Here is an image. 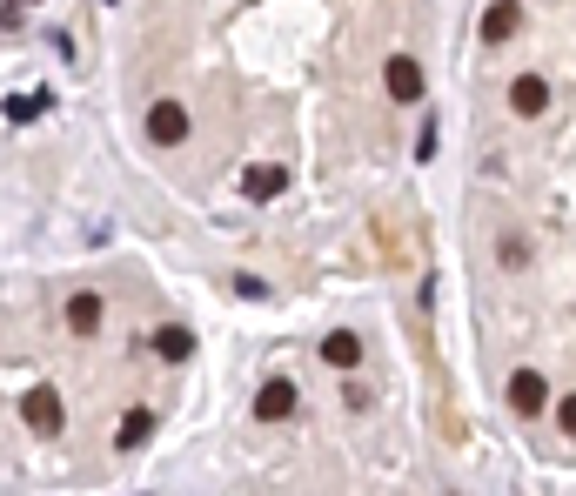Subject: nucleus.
<instances>
[{"label":"nucleus","instance_id":"f257e3e1","mask_svg":"<svg viewBox=\"0 0 576 496\" xmlns=\"http://www.w3.org/2000/svg\"><path fill=\"white\" fill-rule=\"evenodd\" d=\"M21 416H27V429H41V436H54V429H61V389L34 383V389L21 396Z\"/></svg>","mask_w":576,"mask_h":496},{"label":"nucleus","instance_id":"f03ea898","mask_svg":"<svg viewBox=\"0 0 576 496\" xmlns=\"http://www.w3.org/2000/svg\"><path fill=\"white\" fill-rule=\"evenodd\" d=\"M181 135H188V108H181V101H155V108H148V141L175 148Z\"/></svg>","mask_w":576,"mask_h":496},{"label":"nucleus","instance_id":"7ed1b4c3","mask_svg":"<svg viewBox=\"0 0 576 496\" xmlns=\"http://www.w3.org/2000/svg\"><path fill=\"white\" fill-rule=\"evenodd\" d=\"M295 396H302V389L288 383V376H275V383H262V396H255V416H262V423H282V416H295Z\"/></svg>","mask_w":576,"mask_h":496},{"label":"nucleus","instance_id":"20e7f679","mask_svg":"<svg viewBox=\"0 0 576 496\" xmlns=\"http://www.w3.org/2000/svg\"><path fill=\"white\" fill-rule=\"evenodd\" d=\"M510 403L523 409V416H536V409L550 403V383H543L536 369H516V376H510Z\"/></svg>","mask_w":576,"mask_h":496},{"label":"nucleus","instance_id":"39448f33","mask_svg":"<svg viewBox=\"0 0 576 496\" xmlns=\"http://www.w3.org/2000/svg\"><path fill=\"white\" fill-rule=\"evenodd\" d=\"M510 108H516V114H543V108H550V81H543V74H516Z\"/></svg>","mask_w":576,"mask_h":496},{"label":"nucleus","instance_id":"423d86ee","mask_svg":"<svg viewBox=\"0 0 576 496\" xmlns=\"http://www.w3.org/2000/svg\"><path fill=\"white\" fill-rule=\"evenodd\" d=\"M282 188H288V168H268V161L242 175V195H248V202H275Z\"/></svg>","mask_w":576,"mask_h":496},{"label":"nucleus","instance_id":"0eeeda50","mask_svg":"<svg viewBox=\"0 0 576 496\" xmlns=\"http://www.w3.org/2000/svg\"><path fill=\"white\" fill-rule=\"evenodd\" d=\"M148 436H155V416H148V409H128L121 429H114V450H141Z\"/></svg>","mask_w":576,"mask_h":496},{"label":"nucleus","instance_id":"6e6552de","mask_svg":"<svg viewBox=\"0 0 576 496\" xmlns=\"http://www.w3.org/2000/svg\"><path fill=\"white\" fill-rule=\"evenodd\" d=\"M389 94H396V101H416V94H422V68L409 61V54L389 61Z\"/></svg>","mask_w":576,"mask_h":496},{"label":"nucleus","instance_id":"1a4fd4ad","mask_svg":"<svg viewBox=\"0 0 576 496\" xmlns=\"http://www.w3.org/2000/svg\"><path fill=\"white\" fill-rule=\"evenodd\" d=\"M322 362H329V369H355V362H362V342H355L349 329H335V336H322Z\"/></svg>","mask_w":576,"mask_h":496},{"label":"nucleus","instance_id":"9d476101","mask_svg":"<svg viewBox=\"0 0 576 496\" xmlns=\"http://www.w3.org/2000/svg\"><path fill=\"white\" fill-rule=\"evenodd\" d=\"M516 21H523V7H516V0H496V7L483 14V41H510Z\"/></svg>","mask_w":576,"mask_h":496},{"label":"nucleus","instance_id":"9b49d317","mask_svg":"<svg viewBox=\"0 0 576 496\" xmlns=\"http://www.w3.org/2000/svg\"><path fill=\"white\" fill-rule=\"evenodd\" d=\"M155 356H161V362H188V356H195V336H188V329H161V336H155Z\"/></svg>","mask_w":576,"mask_h":496},{"label":"nucleus","instance_id":"f8f14e48","mask_svg":"<svg viewBox=\"0 0 576 496\" xmlns=\"http://www.w3.org/2000/svg\"><path fill=\"white\" fill-rule=\"evenodd\" d=\"M47 108H54L47 94H7V121H41Z\"/></svg>","mask_w":576,"mask_h":496},{"label":"nucleus","instance_id":"ddd939ff","mask_svg":"<svg viewBox=\"0 0 576 496\" xmlns=\"http://www.w3.org/2000/svg\"><path fill=\"white\" fill-rule=\"evenodd\" d=\"M67 322H74V329L88 336L94 322H101V295H74V302H67Z\"/></svg>","mask_w":576,"mask_h":496},{"label":"nucleus","instance_id":"4468645a","mask_svg":"<svg viewBox=\"0 0 576 496\" xmlns=\"http://www.w3.org/2000/svg\"><path fill=\"white\" fill-rule=\"evenodd\" d=\"M235 295H248V302H262V295H268V282H262V275H235Z\"/></svg>","mask_w":576,"mask_h":496},{"label":"nucleus","instance_id":"2eb2a0df","mask_svg":"<svg viewBox=\"0 0 576 496\" xmlns=\"http://www.w3.org/2000/svg\"><path fill=\"white\" fill-rule=\"evenodd\" d=\"M21 7H34V0H21Z\"/></svg>","mask_w":576,"mask_h":496}]
</instances>
